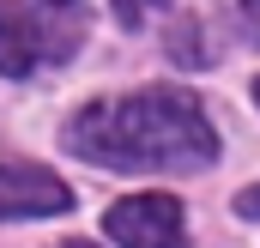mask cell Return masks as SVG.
Listing matches in <instances>:
<instances>
[{
    "mask_svg": "<svg viewBox=\"0 0 260 248\" xmlns=\"http://www.w3.org/2000/svg\"><path fill=\"white\" fill-rule=\"evenodd\" d=\"M103 230L121 248H188L182 230V200L170 194H127L103 212Z\"/></svg>",
    "mask_w": 260,
    "mask_h": 248,
    "instance_id": "7a4b0ae2",
    "label": "cell"
},
{
    "mask_svg": "<svg viewBox=\"0 0 260 248\" xmlns=\"http://www.w3.org/2000/svg\"><path fill=\"white\" fill-rule=\"evenodd\" d=\"M236 212H242V218H260V188H242V194H236Z\"/></svg>",
    "mask_w": 260,
    "mask_h": 248,
    "instance_id": "8992f818",
    "label": "cell"
},
{
    "mask_svg": "<svg viewBox=\"0 0 260 248\" xmlns=\"http://www.w3.org/2000/svg\"><path fill=\"white\" fill-rule=\"evenodd\" d=\"M61 248H97V242H61Z\"/></svg>",
    "mask_w": 260,
    "mask_h": 248,
    "instance_id": "ba28073f",
    "label": "cell"
},
{
    "mask_svg": "<svg viewBox=\"0 0 260 248\" xmlns=\"http://www.w3.org/2000/svg\"><path fill=\"white\" fill-rule=\"evenodd\" d=\"M242 18H248V24L260 30V0H242Z\"/></svg>",
    "mask_w": 260,
    "mask_h": 248,
    "instance_id": "52a82bcc",
    "label": "cell"
},
{
    "mask_svg": "<svg viewBox=\"0 0 260 248\" xmlns=\"http://www.w3.org/2000/svg\"><path fill=\"white\" fill-rule=\"evenodd\" d=\"M254 97H260V79H254Z\"/></svg>",
    "mask_w": 260,
    "mask_h": 248,
    "instance_id": "9c48e42d",
    "label": "cell"
},
{
    "mask_svg": "<svg viewBox=\"0 0 260 248\" xmlns=\"http://www.w3.org/2000/svg\"><path fill=\"white\" fill-rule=\"evenodd\" d=\"M55 6H61V0H55Z\"/></svg>",
    "mask_w": 260,
    "mask_h": 248,
    "instance_id": "30bf717a",
    "label": "cell"
},
{
    "mask_svg": "<svg viewBox=\"0 0 260 248\" xmlns=\"http://www.w3.org/2000/svg\"><path fill=\"white\" fill-rule=\"evenodd\" d=\"M67 145L103 170H206L218 158V133L188 91L151 85L79 109Z\"/></svg>",
    "mask_w": 260,
    "mask_h": 248,
    "instance_id": "6da1fadb",
    "label": "cell"
},
{
    "mask_svg": "<svg viewBox=\"0 0 260 248\" xmlns=\"http://www.w3.org/2000/svg\"><path fill=\"white\" fill-rule=\"evenodd\" d=\"M43 55V24L24 12V6H12V0H0V73L6 79H24L30 67Z\"/></svg>",
    "mask_w": 260,
    "mask_h": 248,
    "instance_id": "277c9868",
    "label": "cell"
},
{
    "mask_svg": "<svg viewBox=\"0 0 260 248\" xmlns=\"http://www.w3.org/2000/svg\"><path fill=\"white\" fill-rule=\"evenodd\" d=\"M73 206V188L43 164H0V218H55Z\"/></svg>",
    "mask_w": 260,
    "mask_h": 248,
    "instance_id": "3957f363",
    "label": "cell"
},
{
    "mask_svg": "<svg viewBox=\"0 0 260 248\" xmlns=\"http://www.w3.org/2000/svg\"><path fill=\"white\" fill-rule=\"evenodd\" d=\"M151 6H157V0H115V12H121L127 24H139V12H151Z\"/></svg>",
    "mask_w": 260,
    "mask_h": 248,
    "instance_id": "5b68a950",
    "label": "cell"
}]
</instances>
